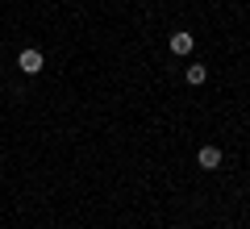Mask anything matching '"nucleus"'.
<instances>
[{"label": "nucleus", "mask_w": 250, "mask_h": 229, "mask_svg": "<svg viewBox=\"0 0 250 229\" xmlns=\"http://www.w3.org/2000/svg\"><path fill=\"white\" fill-rule=\"evenodd\" d=\"M196 163H200L205 171H217V167H221V150H217V146H200Z\"/></svg>", "instance_id": "2"}, {"label": "nucleus", "mask_w": 250, "mask_h": 229, "mask_svg": "<svg viewBox=\"0 0 250 229\" xmlns=\"http://www.w3.org/2000/svg\"><path fill=\"white\" fill-rule=\"evenodd\" d=\"M17 67L25 71V75H38V71H42V50H21L17 54Z\"/></svg>", "instance_id": "1"}, {"label": "nucleus", "mask_w": 250, "mask_h": 229, "mask_svg": "<svg viewBox=\"0 0 250 229\" xmlns=\"http://www.w3.org/2000/svg\"><path fill=\"white\" fill-rule=\"evenodd\" d=\"M171 54H192V34H171Z\"/></svg>", "instance_id": "3"}, {"label": "nucleus", "mask_w": 250, "mask_h": 229, "mask_svg": "<svg viewBox=\"0 0 250 229\" xmlns=\"http://www.w3.org/2000/svg\"><path fill=\"white\" fill-rule=\"evenodd\" d=\"M208 80V67L205 62H192V67H188V83H205Z\"/></svg>", "instance_id": "4"}]
</instances>
